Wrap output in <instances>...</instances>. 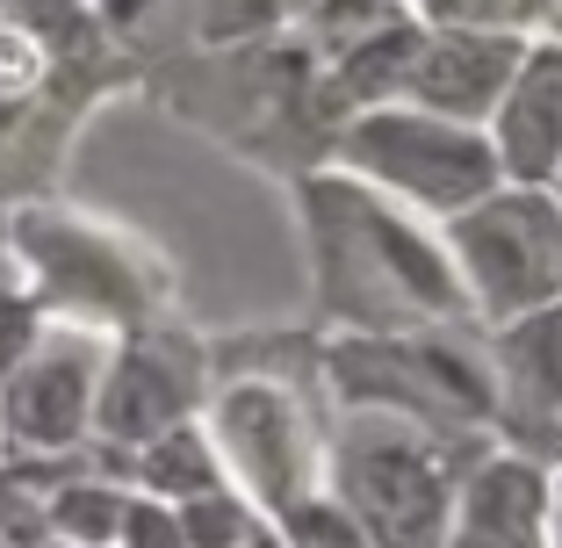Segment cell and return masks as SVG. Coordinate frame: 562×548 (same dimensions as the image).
Here are the masks:
<instances>
[{
    "instance_id": "cell-1",
    "label": "cell",
    "mask_w": 562,
    "mask_h": 548,
    "mask_svg": "<svg viewBox=\"0 0 562 548\" xmlns=\"http://www.w3.org/2000/svg\"><path fill=\"white\" fill-rule=\"evenodd\" d=\"M303 210H311L325 311L347 333H432V325L476 317L462 267L447 253V232L418 210L390 202L353 174H311Z\"/></svg>"
},
{
    "instance_id": "cell-2",
    "label": "cell",
    "mask_w": 562,
    "mask_h": 548,
    "mask_svg": "<svg viewBox=\"0 0 562 548\" xmlns=\"http://www.w3.org/2000/svg\"><path fill=\"white\" fill-rule=\"evenodd\" d=\"M491 433H440L382 404L331 412L325 491L347 505L368 548H440L454 527V491L483 462Z\"/></svg>"
},
{
    "instance_id": "cell-3",
    "label": "cell",
    "mask_w": 562,
    "mask_h": 548,
    "mask_svg": "<svg viewBox=\"0 0 562 548\" xmlns=\"http://www.w3.org/2000/svg\"><path fill=\"white\" fill-rule=\"evenodd\" d=\"M331 382L317 368L311 382L289 376L281 361H224L216 354V382L202 404V426L216 440V462L246 491L274 527L289 505L325 491V455H331Z\"/></svg>"
},
{
    "instance_id": "cell-4",
    "label": "cell",
    "mask_w": 562,
    "mask_h": 548,
    "mask_svg": "<svg viewBox=\"0 0 562 548\" xmlns=\"http://www.w3.org/2000/svg\"><path fill=\"white\" fill-rule=\"evenodd\" d=\"M331 174H353V181L382 188L390 202L418 210L426 224H454L462 210H476L483 195L505 188L491 131L426 116L412 101H382V109L353 116L331 137Z\"/></svg>"
},
{
    "instance_id": "cell-5",
    "label": "cell",
    "mask_w": 562,
    "mask_h": 548,
    "mask_svg": "<svg viewBox=\"0 0 562 548\" xmlns=\"http://www.w3.org/2000/svg\"><path fill=\"white\" fill-rule=\"evenodd\" d=\"M8 260L22 267V282L36 289L44 317H80L101 333H145L159 311V275H145V260L131 253V238L80 224L58 210H22L8 216Z\"/></svg>"
},
{
    "instance_id": "cell-6",
    "label": "cell",
    "mask_w": 562,
    "mask_h": 548,
    "mask_svg": "<svg viewBox=\"0 0 562 548\" xmlns=\"http://www.w3.org/2000/svg\"><path fill=\"white\" fill-rule=\"evenodd\" d=\"M447 232V253L462 267L469 303L483 325H513L562 303V202L555 188H497L462 210Z\"/></svg>"
},
{
    "instance_id": "cell-7",
    "label": "cell",
    "mask_w": 562,
    "mask_h": 548,
    "mask_svg": "<svg viewBox=\"0 0 562 548\" xmlns=\"http://www.w3.org/2000/svg\"><path fill=\"white\" fill-rule=\"evenodd\" d=\"M116 333L80 317H44L36 347L0 376V455H72L94 440V398Z\"/></svg>"
},
{
    "instance_id": "cell-8",
    "label": "cell",
    "mask_w": 562,
    "mask_h": 548,
    "mask_svg": "<svg viewBox=\"0 0 562 548\" xmlns=\"http://www.w3.org/2000/svg\"><path fill=\"white\" fill-rule=\"evenodd\" d=\"M216 382V354L195 347L188 333H166V325H145V333H123L116 354H109V376H101L94 398V440L101 448H151L159 433L202 418Z\"/></svg>"
},
{
    "instance_id": "cell-9",
    "label": "cell",
    "mask_w": 562,
    "mask_h": 548,
    "mask_svg": "<svg viewBox=\"0 0 562 548\" xmlns=\"http://www.w3.org/2000/svg\"><path fill=\"white\" fill-rule=\"evenodd\" d=\"M491 376H497V418H491L497 440L513 455L562 469V303L497 325Z\"/></svg>"
},
{
    "instance_id": "cell-10",
    "label": "cell",
    "mask_w": 562,
    "mask_h": 548,
    "mask_svg": "<svg viewBox=\"0 0 562 548\" xmlns=\"http://www.w3.org/2000/svg\"><path fill=\"white\" fill-rule=\"evenodd\" d=\"M519 58H527V36L519 30H426V44L412 58V80H404L397 101H412L426 116L491 131Z\"/></svg>"
},
{
    "instance_id": "cell-11",
    "label": "cell",
    "mask_w": 562,
    "mask_h": 548,
    "mask_svg": "<svg viewBox=\"0 0 562 548\" xmlns=\"http://www.w3.org/2000/svg\"><path fill=\"white\" fill-rule=\"evenodd\" d=\"M548 491H555L548 462L491 448L454 491V527L440 548H548Z\"/></svg>"
},
{
    "instance_id": "cell-12",
    "label": "cell",
    "mask_w": 562,
    "mask_h": 548,
    "mask_svg": "<svg viewBox=\"0 0 562 548\" xmlns=\"http://www.w3.org/2000/svg\"><path fill=\"white\" fill-rule=\"evenodd\" d=\"M491 145L505 188H548L562 167V36L555 44H527L513 87L491 116Z\"/></svg>"
},
{
    "instance_id": "cell-13",
    "label": "cell",
    "mask_w": 562,
    "mask_h": 548,
    "mask_svg": "<svg viewBox=\"0 0 562 548\" xmlns=\"http://www.w3.org/2000/svg\"><path fill=\"white\" fill-rule=\"evenodd\" d=\"M131 483L145 491V499L188 505V499H202V491H224L232 477H224V462H216L210 426H202V418H188V426L159 433L151 448H137V455H131Z\"/></svg>"
},
{
    "instance_id": "cell-14",
    "label": "cell",
    "mask_w": 562,
    "mask_h": 548,
    "mask_svg": "<svg viewBox=\"0 0 562 548\" xmlns=\"http://www.w3.org/2000/svg\"><path fill=\"white\" fill-rule=\"evenodd\" d=\"M181 527H188V548H246L252 534H267V513L246 499V491H202V499L181 505Z\"/></svg>"
},
{
    "instance_id": "cell-15",
    "label": "cell",
    "mask_w": 562,
    "mask_h": 548,
    "mask_svg": "<svg viewBox=\"0 0 562 548\" xmlns=\"http://www.w3.org/2000/svg\"><path fill=\"white\" fill-rule=\"evenodd\" d=\"M116 548H188L181 505H166V499H145V491H131V513H123Z\"/></svg>"
},
{
    "instance_id": "cell-16",
    "label": "cell",
    "mask_w": 562,
    "mask_h": 548,
    "mask_svg": "<svg viewBox=\"0 0 562 548\" xmlns=\"http://www.w3.org/2000/svg\"><path fill=\"white\" fill-rule=\"evenodd\" d=\"M426 30H513L519 0H418Z\"/></svg>"
},
{
    "instance_id": "cell-17",
    "label": "cell",
    "mask_w": 562,
    "mask_h": 548,
    "mask_svg": "<svg viewBox=\"0 0 562 548\" xmlns=\"http://www.w3.org/2000/svg\"><path fill=\"white\" fill-rule=\"evenodd\" d=\"M548 548H562V469H555V491H548Z\"/></svg>"
},
{
    "instance_id": "cell-18",
    "label": "cell",
    "mask_w": 562,
    "mask_h": 548,
    "mask_svg": "<svg viewBox=\"0 0 562 548\" xmlns=\"http://www.w3.org/2000/svg\"><path fill=\"white\" fill-rule=\"evenodd\" d=\"M246 548H281V534H274V527H267V534H252V541H246Z\"/></svg>"
},
{
    "instance_id": "cell-19",
    "label": "cell",
    "mask_w": 562,
    "mask_h": 548,
    "mask_svg": "<svg viewBox=\"0 0 562 548\" xmlns=\"http://www.w3.org/2000/svg\"><path fill=\"white\" fill-rule=\"evenodd\" d=\"M0 260H8V216H0Z\"/></svg>"
},
{
    "instance_id": "cell-20",
    "label": "cell",
    "mask_w": 562,
    "mask_h": 548,
    "mask_svg": "<svg viewBox=\"0 0 562 548\" xmlns=\"http://www.w3.org/2000/svg\"><path fill=\"white\" fill-rule=\"evenodd\" d=\"M548 188H555V202H562V167H555V181H548Z\"/></svg>"
},
{
    "instance_id": "cell-21",
    "label": "cell",
    "mask_w": 562,
    "mask_h": 548,
    "mask_svg": "<svg viewBox=\"0 0 562 548\" xmlns=\"http://www.w3.org/2000/svg\"><path fill=\"white\" fill-rule=\"evenodd\" d=\"M555 22H562V0H555Z\"/></svg>"
}]
</instances>
